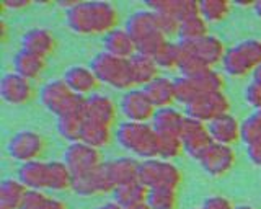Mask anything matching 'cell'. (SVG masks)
I'll return each instance as SVG.
<instances>
[{"instance_id": "6da1fadb", "label": "cell", "mask_w": 261, "mask_h": 209, "mask_svg": "<svg viewBox=\"0 0 261 209\" xmlns=\"http://www.w3.org/2000/svg\"><path fill=\"white\" fill-rule=\"evenodd\" d=\"M65 23L80 36L108 35L118 28L119 12L111 2H72L65 7Z\"/></svg>"}, {"instance_id": "7a4b0ae2", "label": "cell", "mask_w": 261, "mask_h": 209, "mask_svg": "<svg viewBox=\"0 0 261 209\" xmlns=\"http://www.w3.org/2000/svg\"><path fill=\"white\" fill-rule=\"evenodd\" d=\"M124 28L134 38L137 53L147 56V58H155L162 47L170 41L160 30L159 15L147 7L144 10H137L130 15L126 20Z\"/></svg>"}, {"instance_id": "3957f363", "label": "cell", "mask_w": 261, "mask_h": 209, "mask_svg": "<svg viewBox=\"0 0 261 209\" xmlns=\"http://www.w3.org/2000/svg\"><path fill=\"white\" fill-rule=\"evenodd\" d=\"M116 141L122 149L141 157V160L159 159L160 136L150 123H121L116 129Z\"/></svg>"}, {"instance_id": "277c9868", "label": "cell", "mask_w": 261, "mask_h": 209, "mask_svg": "<svg viewBox=\"0 0 261 209\" xmlns=\"http://www.w3.org/2000/svg\"><path fill=\"white\" fill-rule=\"evenodd\" d=\"M39 101L49 113L56 118L67 113H84L85 115V98L73 93L64 79L49 80L39 92Z\"/></svg>"}, {"instance_id": "5b68a950", "label": "cell", "mask_w": 261, "mask_h": 209, "mask_svg": "<svg viewBox=\"0 0 261 209\" xmlns=\"http://www.w3.org/2000/svg\"><path fill=\"white\" fill-rule=\"evenodd\" d=\"M90 67L93 69L95 75L100 80V84H105L116 90H130L137 88L134 84L133 69L127 59H121L116 56H111L108 53H98L92 59Z\"/></svg>"}, {"instance_id": "8992f818", "label": "cell", "mask_w": 261, "mask_h": 209, "mask_svg": "<svg viewBox=\"0 0 261 209\" xmlns=\"http://www.w3.org/2000/svg\"><path fill=\"white\" fill-rule=\"evenodd\" d=\"M139 181L145 185L149 190L170 188V190L178 191L179 185L183 181V175L171 160L145 159V160H141Z\"/></svg>"}, {"instance_id": "52a82bcc", "label": "cell", "mask_w": 261, "mask_h": 209, "mask_svg": "<svg viewBox=\"0 0 261 209\" xmlns=\"http://www.w3.org/2000/svg\"><path fill=\"white\" fill-rule=\"evenodd\" d=\"M64 162L70 168V172L75 176H84L98 170L105 162L101 157V150L88 146L85 142H72L64 150Z\"/></svg>"}, {"instance_id": "ba28073f", "label": "cell", "mask_w": 261, "mask_h": 209, "mask_svg": "<svg viewBox=\"0 0 261 209\" xmlns=\"http://www.w3.org/2000/svg\"><path fill=\"white\" fill-rule=\"evenodd\" d=\"M46 149V141L39 133L33 129H21L13 134L7 144V152L13 160L20 164H28L39 160Z\"/></svg>"}, {"instance_id": "9c48e42d", "label": "cell", "mask_w": 261, "mask_h": 209, "mask_svg": "<svg viewBox=\"0 0 261 209\" xmlns=\"http://www.w3.org/2000/svg\"><path fill=\"white\" fill-rule=\"evenodd\" d=\"M261 62V44L258 41H245L239 46L232 47L225 54L222 66L227 74L230 75H243L250 69Z\"/></svg>"}, {"instance_id": "30bf717a", "label": "cell", "mask_w": 261, "mask_h": 209, "mask_svg": "<svg viewBox=\"0 0 261 209\" xmlns=\"http://www.w3.org/2000/svg\"><path fill=\"white\" fill-rule=\"evenodd\" d=\"M119 110L126 121L130 123H150L157 111L144 88H130L124 92L119 101Z\"/></svg>"}, {"instance_id": "8fae6325", "label": "cell", "mask_w": 261, "mask_h": 209, "mask_svg": "<svg viewBox=\"0 0 261 209\" xmlns=\"http://www.w3.org/2000/svg\"><path fill=\"white\" fill-rule=\"evenodd\" d=\"M179 139L183 142L185 154L194 159L196 162H198V160L207 152V149L214 144V141H212L209 134L207 124L198 121V119H193L190 116H186L185 119Z\"/></svg>"}, {"instance_id": "7c38bea8", "label": "cell", "mask_w": 261, "mask_h": 209, "mask_svg": "<svg viewBox=\"0 0 261 209\" xmlns=\"http://www.w3.org/2000/svg\"><path fill=\"white\" fill-rule=\"evenodd\" d=\"M228 111V101L224 92L216 93H202L194 101L186 107V116L198 119L201 123H211L220 115H225Z\"/></svg>"}, {"instance_id": "4fadbf2b", "label": "cell", "mask_w": 261, "mask_h": 209, "mask_svg": "<svg viewBox=\"0 0 261 209\" xmlns=\"http://www.w3.org/2000/svg\"><path fill=\"white\" fill-rule=\"evenodd\" d=\"M114 188L116 187H114V183L111 180L106 162L92 173H87L84 176H75L72 185V191L77 193L79 196H100V195H106V193H113Z\"/></svg>"}, {"instance_id": "5bb4252c", "label": "cell", "mask_w": 261, "mask_h": 209, "mask_svg": "<svg viewBox=\"0 0 261 209\" xmlns=\"http://www.w3.org/2000/svg\"><path fill=\"white\" fill-rule=\"evenodd\" d=\"M31 80L18 75L16 72H7L0 80V96L12 107H21L33 98Z\"/></svg>"}, {"instance_id": "9a60e30c", "label": "cell", "mask_w": 261, "mask_h": 209, "mask_svg": "<svg viewBox=\"0 0 261 209\" xmlns=\"http://www.w3.org/2000/svg\"><path fill=\"white\" fill-rule=\"evenodd\" d=\"M235 162V154L230 146H224V144H212L207 149L198 164L202 167V170L211 176H222L232 168Z\"/></svg>"}, {"instance_id": "2e32d148", "label": "cell", "mask_w": 261, "mask_h": 209, "mask_svg": "<svg viewBox=\"0 0 261 209\" xmlns=\"http://www.w3.org/2000/svg\"><path fill=\"white\" fill-rule=\"evenodd\" d=\"M62 79L73 93L79 96H84V98L96 93L95 90L98 84H100V80L95 75L93 69L90 66H82V64L70 66L64 72Z\"/></svg>"}, {"instance_id": "e0dca14e", "label": "cell", "mask_w": 261, "mask_h": 209, "mask_svg": "<svg viewBox=\"0 0 261 209\" xmlns=\"http://www.w3.org/2000/svg\"><path fill=\"white\" fill-rule=\"evenodd\" d=\"M116 103L108 95L93 93L85 98V118L88 121L113 126L116 119Z\"/></svg>"}, {"instance_id": "ac0fdd59", "label": "cell", "mask_w": 261, "mask_h": 209, "mask_svg": "<svg viewBox=\"0 0 261 209\" xmlns=\"http://www.w3.org/2000/svg\"><path fill=\"white\" fill-rule=\"evenodd\" d=\"M103 49L121 59H133L137 53V44L126 28H116L103 36Z\"/></svg>"}, {"instance_id": "d6986e66", "label": "cell", "mask_w": 261, "mask_h": 209, "mask_svg": "<svg viewBox=\"0 0 261 209\" xmlns=\"http://www.w3.org/2000/svg\"><path fill=\"white\" fill-rule=\"evenodd\" d=\"M145 7L157 13L168 15L179 23L194 15H201L199 2L196 0H155V2H147Z\"/></svg>"}, {"instance_id": "ffe728a7", "label": "cell", "mask_w": 261, "mask_h": 209, "mask_svg": "<svg viewBox=\"0 0 261 209\" xmlns=\"http://www.w3.org/2000/svg\"><path fill=\"white\" fill-rule=\"evenodd\" d=\"M185 46L202 64H206L207 67H212V69H214V66H217L219 62H222L224 58H225V54H227L225 49H224L222 41H220L219 38L212 36V35H207V36H204L202 39H199V41L191 43V44H185Z\"/></svg>"}, {"instance_id": "44dd1931", "label": "cell", "mask_w": 261, "mask_h": 209, "mask_svg": "<svg viewBox=\"0 0 261 209\" xmlns=\"http://www.w3.org/2000/svg\"><path fill=\"white\" fill-rule=\"evenodd\" d=\"M21 49L35 53L47 59L56 49V36L47 28H31L21 36Z\"/></svg>"}, {"instance_id": "7402d4cb", "label": "cell", "mask_w": 261, "mask_h": 209, "mask_svg": "<svg viewBox=\"0 0 261 209\" xmlns=\"http://www.w3.org/2000/svg\"><path fill=\"white\" fill-rule=\"evenodd\" d=\"M185 119L186 115H183L181 111H178L173 107H168L155 111L150 124L159 133V136H176V138H179Z\"/></svg>"}, {"instance_id": "603a6c76", "label": "cell", "mask_w": 261, "mask_h": 209, "mask_svg": "<svg viewBox=\"0 0 261 209\" xmlns=\"http://www.w3.org/2000/svg\"><path fill=\"white\" fill-rule=\"evenodd\" d=\"M207 129L212 141L216 144H224V146H230L242 134L239 121L228 113L220 115L216 119H212L211 123H207Z\"/></svg>"}, {"instance_id": "cb8c5ba5", "label": "cell", "mask_w": 261, "mask_h": 209, "mask_svg": "<svg viewBox=\"0 0 261 209\" xmlns=\"http://www.w3.org/2000/svg\"><path fill=\"white\" fill-rule=\"evenodd\" d=\"M108 172L114 187H122V185L133 183L139 180V168H141V160L136 157H121L106 162ZM114 188V190H116Z\"/></svg>"}, {"instance_id": "d4e9b609", "label": "cell", "mask_w": 261, "mask_h": 209, "mask_svg": "<svg viewBox=\"0 0 261 209\" xmlns=\"http://www.w3.org/2000/svg\"><path fill=\"white\" fill-rule=\"evenodd\" d=\"M46 62L47 61L43 56L30 53L27 49H20L13 58V72L28 80H35L44 72Z\"/></svg>"}, {"instance_id": "484cf974", "label": "cell", "mask_w": 261, "mask_h": 209, "mask_svg": "<svg viewBox=\"0 0 261 209\" xmlns=\"http://www.w3.org/2000/svg\"><path fill=\"white\" fill-rule=\"evenodd\" d=\"M145 93L149 95L150 101L155 104V108H168L176 101L175 96V82L173 79L159 75L157 79L150 82L147 87H144Z\"/></svg>"}, {"instance_id": "4316f807", "label": "cell", "mask_w": 261, "mask_h": 209, "mask_svg": "<svg viewBox=\"0 0 261 209\" xmlns=\"http://www.w3.org/2000/svg\"><path fill=\"white\" fill-rule=\"evenodd\" d=\"M18 180L28 190H47V162L33 160L28 164H21L18 168Z\"/></svg>"}, {"instance_id": "83f0119b", "label": "cell", "mask_w": 261, "mask_h": 209, "mask_svg": "<svg viewBox=\"0 0 261 209\" xmlns=\"http://www.w3.org/2000/svg\"><path fill=\"white\" fill-rule=\"evenodd\" d=\"M129 62H130V69H133L134 84L137 88L147 87L159 77L160 67L157 66V62H155L153 58H147V56H142V54H136L133 59H129Z\"/></svg>"}, {"instance_id": "f1b7e54d", "label": "cell", "mask_w": 261, "mask_h": 209, "mask_svg": "<svg viewBox=\"0 0 261 209\" xmlns=\"http://www.w3.org/2000/svg\"><path fill=\"white\" fill-rule=\"evenodd\" d=\"M28 188L18 178H5L0 183V209H20Z\"/></svg>"}, {"instance_id": "f546056e", "label": "cell", "mask_w": 261, "mask_h": 209, "mask_svg": "<svg viewBox=\"0 0 261 209\" xmlns=\"http://www.w3.org/2000/svg\"><path fill=\"white\" fill-rule=\"evenodd\" d=\"M147 196H149V188L142 185L141 181H133L127 185H122V187H118L113 191V201L122 207H130L136 204H141L147 201Z\"/></svg>"}, {"instance_id": "4dcf8cb0", "label": "cell", "mask_w": 261, "mask_h": 209, "mask_svg": "<svg viewBox=\"0 0 261 209\" xmlns=\"http://www.w3.org/2000/svg\"><path fill=\"white\" fill-rule=\"evenodd\" d=\"M87 118L84 113H67L57 118V133L62 139L69 144L82 141V133H84Z\"/></svg>"}, {"instance_id": "1f68e13d", "label": "cell", "mask_w": 261, "mask_h": 209, "mask_svg": "<svg viewBox=\"0 0 261 209\" xmlns=\"http://www.w3.org/2000/svg\"><path fill=\"white\" fill-rule=\"evenodd\" d=\"M73 173L65 165L64 160H51L47 162V190L65 191L72 190Z\"/></svg>"}, {"instance_id": "d6a6232c", "label": "cell", "mask_w": 261, "mask_h": 209, "mask_svg": "<svg viewBox=\"0 0 261 209\" xmlns=\"http://www.w3.org/2000/svg\"><path fill=\"white\" fill-rule=\"evenodd\" d=\"M209 35V28H207V21L204 20L201 15H194L183 20L178 27V41L185 43V44H191L202 39L204 36Z\"/></svg>"}, {"instance_id": "836d02e7", "label": "cell", "mask_w": 261, "mask_h": 209, "mask_svg": "<svg viewBox=\"0 0 261 209\" xmlns=\"http://www.w3.org/2000/svg\"><path fill=\"white\" fill-rule=\"evenodd\" d=\"M113 133H111V126H106L101 123H95V121H85L84 133H82V142L88 144L95 149H103L111 142Z\"/></svg>"}, {"instance_id": "e575fe53", "label": "cell", "mask_w": 261, "mask_h": 209, "mask_svg": "<svg viewBox=\"0 0 261 209\" xmlns=\"http://www.w3.org/2000/svg\"><path fill=\"white\" fill-rule=\"evenodd\" d=\"M153 59L160 69H165V70L179 69V64H181V59H183V44L179 41L176 43L168 41Z\"/></svg>"}, {"instance_id": "d590c367", "label": "cell", "mask_w": 261, "mask_h": 209, "mask_svg": "<svg viewBox=\"0 0 261 209\" xmlns=\"http://www.w3.org/2000/svg\"><path fill=\"white\" fill-rule=\"evenodd\" d=\"M175 82V96H176V101L188 107L191 101H194L198 98L199 95H202L199 85L196 84V80L191 77H185V75H179L176 79H173Z\"/></svg>"}, {"instance_id": "8d00e7d4", "label": "cell", "mask_w": 261, "mask_h": 209, "mask_svg": "<svg viewBox=\"0 0 261 209\" xmlns=\"http://www.w3.org/2000/svg\"><path fill=\"white\" fill-rule=\"evenodd\" d=\"M147 203L152 209H176L178 207V191L170 188H153L149 190Z\"/></svg>"}, {"instance_id": "74e56055", "label": "cell", "mask_w": 261, "mask_h": 209, "mask_svg": "<svg viewBox=\"0 0 261 209\" xmlns=\"http://www.w3.org/2000/svg\"><path fill=\"white\" fill-rule=\"evenodd\" d=\"M201 9V17L207 23H217L222 21L228 12H230V5L222 0H202L199 2Z\"/></svg>"}, {"instance_id": "f35d334b", "label": "cell", "mask_w": 261, "mask_h": 209, "mask_svg": "<svg viewBox=\"0 0 261 209\" xmlns=\"http://www.w3.org/2000/svg\"><path fill=\"white\" fill-rule=\"evenodd\" d=\"M191 79L196 80V84L199 85L202 93L222 92V88H224V80H222V77H220V74H217V72L212 69V67L202 70L199 75L191 77Z\"/></svg>"}, {"instance_id": "ab89813d", "label": "cell", "mask_w": 261, "mask_h": 209, "mask_svg": "<svg viewBox=\"0 0 261 209\" xmlns=\"http://www.w3.org/2000/svg\"><path fill=\"white\" fill-rule=\"evenodd\" d=\"M185 152L183 142L176 136H160V152L159 159L163 160H173L179 157Z\"/></svg>"}, {"instance_id": "60d3db41", "label": "cell", "mask_w": 261, "mask_h": 209, "mask_svg": "<svg viewBox=\"0 0 261 209\" xmlns=\"http://www.w3.org/2000/svg\"><path fill=\"white\" fill-rule=\"evenodd\" d=\"M49 201H51V196H49L46 191L28 190L20 209H46Z\"/></svg>"}, {"instance_id": "b9f144b4", "label": "cell", "mask_w": 261, "mask_h": 209, "mask_svg": "<svg viewBox=\"0 0 261 209\" xmlns=\"http://www.w3.org/2000/svg\"><path fill=\"white\" fill-rule=\"evenodd\" d=\"M201 209H233L230 201L224 196H211L207 199H204V203Z\"/></svg>"}, {"instance_id": "7bdbcfd3", "label": "cell", "mask_w": 261, "mask_h": 209, "mask_svg": "<svg viewBox=\"0 0 261 209\" xmlns=\"http://www.w3.org/2000/svg\"><path fill=\"white\" fill-rule=\"evenodd\" d=\"M248 98L251 103H255L256 107H261V84L253 85L248 90Z\"/></svg>"}, {"instance_id": "ee69618b", "label": "cell", "mask_w": 261, "mask_h": 209, "mask_svg": "<svg viewBox=\"0 0 261 209\" xmlns=\"http://www.w3.org/2000/svg\"><path fill=\"white\" fill-rule=\"evenodd\" d=\"M4 5L7 7V9L20 10V9H24V7H28L30 2H24V0H13V2H5Z\"/></svg>"}, {"instance_id": "f6af8a7d", "label": "cell", "mask_w": 261, "mask_h": 209, "mask_svg": "<svg viewBox=\"0 0 261 209\" xmlns=\"http://www.w3.org/2000/svg\"><path fill=\"white\" fill-rule=\"evenodd\" d=\"M46 209H69V207H67V204L64 203V201L57 199V198H51V201L47 203Z\"/></svg>"}, {"instance_id": "bcb514c9", "label": "cell", "mask_w": 261, "mask_h": 209, "mask_svg": "<svg viewBox=\"0 0 261 209\" xmlns=\"http://www.w3.org/2000/svg\"><path fill=\"white\" fill-rule=\"evenodd\" d=\"M96 209H124L122 206H119L116 201H110V203H105L101 206H98Z\"/></svg>"}, {"instance_id": "7dc6e473", "label": "cell", "mask_w": 261, "mask_h": 209, "mask_svg": "<svg viewBox=\"0 0 261 209\" xmlns=\"http://www.w3.org/2000/svg\"><path fill=\"white\" fill-rule=\"evenodd\" d=\"M126 209H152V207H150V204H149V203H147V201H145V203L136 204V206H130V207H126Z\"/></svg>"}, {"instance_id": "c3c4849f", "label": "cell", "mask_w": 261, "mask_h": 209, "mask_svg": "<svg viewBox=\"0 0 261 209\" xmlns=\"http://www.w3.org/2000/svg\"><path fill=\"white\" fill-rule=\"evenodd\" d=\"M237 209H251V207H237Z\"/></svg>"}, {"instance_id": "681fc988", "label": "cell", "mask_w": 261, "mask_h": 209, "mask_svg": "<svg viewBox=\"0 0 261 209\" xmlns=\"http://www.w3.org/2000/svg\"><path fill=\"white\" fill-rule=\"evenodd\" d=\"M193 209H201V207H193Z\"/></svg>"}]
</instances>
